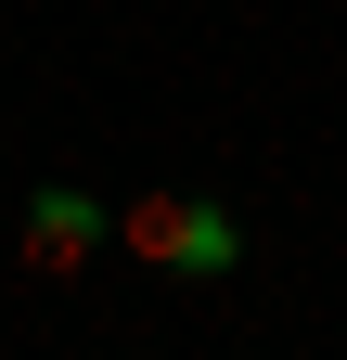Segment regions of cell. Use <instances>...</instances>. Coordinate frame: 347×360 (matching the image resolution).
<instances>
[{"label":"cell","instance_id":"obj_1","mask_svg":"<svg viewBox=\"0 0 347 360\" xmlns=\"http://www.w3.org/2000/svg\"><path fill=\"white\" fill-rule=\"evenodd\" d=\"M116 245L142 270H181V283H232L244 270V219L219 193H142V206H116Z\"/></svg>","mask_w":347,"mask_h":360},{"label":"cell","instance_id":"obj_2","mask_svg":"<svg viewBox=\"0 0 347 360\" xmlns=\"http://www.w3.org/2000/svg\"><path fill=\"white\" fill-rule=\"evenodd\" d=\"M13 245H26V270H91V257L116 245V206H103V193H77V180H39Z\"/></svg>","mask_w":347,"mask_h":360}]
</instances>
